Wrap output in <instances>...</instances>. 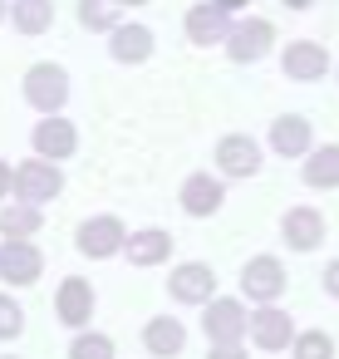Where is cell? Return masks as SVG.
<instances>
[{"instance_id": "18", "label": "cell", "mask_w": 339, "mask_h": 359, "mask_svg": "<svg viewBox=\"0 0 339 359\" xmlns=\"http://www.w3.org/2000/svg\"><path fill=\"white\" fill-rule=\"evenodd\" d=\"M143 349H148L153 359H177V354L187 349V325H182L177 315H153V320L143 325Z\"/></svg>"}, {"instance_id": "11", "label": "cell", "mask_w": 339, "mask_h": 359, "mask_svg": "<svg viewBox=\"0 0 339 359\" xmlns=\"http://www.w3.org/2000/svg\"><path fill=\"white\" fill-rule=\"evenodd\" d=\"M177 202H182V212L187 217H216L221 212V202H226V182L216 177V172H187L182 177V187H177Z\"/></svg>"}, {"instance_id": "25", "label": "cell", "mask_w": 339, "mask_h": 359, "mask_svg": "<svg viewBox=\"0 0 339 359\" xmlns=\"http://www.w3.org/2000/svg\"><path fill=\"white\" fill-rule=\"evenodd\" d=\"M79 25L94 35H109L118 25V0H79Z\"/></svg>"}, {"instance_id": "7", "label": "cell", "mask_w": 339, "mask_h": 359, "mask_svg": "<svg viewBox=\"0 0 339 359\" xmlns=\"http://www.w3.org/2000/svg\"><path fill=\"white\" fill-rule=\"evenodd\" d=\"M64 192V172L60 163H45V158H30L15 168V202H30V207H45Z\"/></svg>"}, {"instance_id": "2", "label": "cell", "mask_w": 339, "mask_h": 359, "mask_svg": "<svg viewBox=\"0 0 339 359\" xmlns=\"http://www.w3.org/2000/svg\"><path fill=\"white\" fill-rule=\"evenodd\" d=\"M246 330H251L246 300H236V295H212V300L202 305V334H207V344H246Z\"/></svg>"}, {"instance_id": "10", "label": "cell", "mask_w": 339, "mask_h": 359, "mask_svg": "<svg viewBox=\"0 0 339 359\" xmlns=\"http://www.w3.org/2000/svg\"><path fill=\"white\" fill-rule=\"evenodd\" d=\"M280 74L295 79V84H314L329 74V50L319 40H290L280 50Z\"/></svg>"}, {"instance_id": "31", "label": "cell", "mask_w": 339, "mask_h": 359, "mask_svg": "<svg viewBox=\"0 0 339 359\" xmlns=\"http://www.w3.org/2000/svg\"><path fill=\"white\" fill-rule=\"evenodd\" d=\"M212 6H216V11H226V15H241L251 0H212Z\"/></svg>"}, {"instance_id": "9", "label": "cell", "mask_w": 339, "mask_h": 359, "mask_svg": "<svg viewBox=\"0 0 339 359\" xmlns=\"http://www.w3.org/2000/svg\"><path fill=\"white\" fill-rule=\"evenodd\" d=\"M246 334H251V344H256L261 354H280V349H290V339H295V320H290V310H280V305H256Z\"/></svg>"}, {"instance_id": "19", "label": "cell", "mask_w": 339, "mask_h": 359, "mask_svg": "<svg viewBox=\"0 0 339 359\" xmlns=\"http://www.w3.org/2000/svg\"><path fill=\"white\" fill-rule=\"evenodd\" d=\"M226 35H231V15L216 11L212 0H202V6L187 11V40H192L197 50H212V45H221Z\"/></svg>"}, {"instance_id": "36", "label": "cell", "mask_w": 339, "mask_h": 359, "mask_svg": "<svg viewBox=\"0 0 339 359\" xmlns=\"http://www.w3.org/2000/svg\"><path fill=\"white\" fill-rule=\"evenodd\" d=\"M334 79H339V65H334Z\"/></svg>"}, {"instance_id": "8", "label": "cell", "mask_w": 339, "mask_h": 359, "mask_svg": "<svg viewBox=\"0 0 339 359\" xmlns=\"http://www.w3.org/2000/svg\"><path fill=\"white\" fill-rule=\"evenodd\" d=\"M45 276V251L35 241H0V280L11 290H25Z\"/></svg>"}, {"instance_id": "23", "label": "cell", "mask_w": 339, "mask_h": 359, "mask_svg": "<svg viewBox=\"0 0 339 359\" xmlns=\"http://www.w3.org/2000/svg\"><path fill=\"white\" fill-rule=\"evenodd\" d=\"M40 226H45V212L30 207V202H6L0 207V236L6 241H30Z\"/></svg>"}, {"instance_id": "12", "label": "cell", "mask_w": 339, "mask_h": 359, "mask_svg": "<svg viewBox=\"0 0 339 359\" xmlns=\"http://www.w3.org/2000/svg\"><path fill=\"white\" fill-rule=\"evenodd\" d=\"M167 295H172L177 305H207V300L216 295V271H212L207 261H182V266H172V276H167Z\"/></svg>"}, {"instance_id": "16", "label": "cell", "mask_w": 339, "mask_h": 359, "mask_svg": "<svg viewBox=\"0 0 339 359\" xmlns=\"http://www.w3.org/2000/svg\"><path fill=\"white\" fill-rule=\"evenodd\" d=\"M270 153L275 158H305L310 148H314V123L305 118V114H280L275 123H270Z\"/></svg>"}, {"instance_id": "17", "label": "cell", "mask_w": 339, "mask_h": 359, "mask_svg": "<svg viewBox=\"0 0 339 359\" xmlns=\"http://www.w3.org/2000/svg\"><path fill=\"white\" fill-rule=\"evenodd\" d=\"M153 50H158V35H153L148 25H128V20H118V25L109 30V55H113L118 65H148Z\"/></svg>"}, {"instance_id": "13", "label": "cell", "mask_w": 339, "mask_h": 359, "mask_svg": "<svg viewBox=\"0 0 339 359\" xmlns=\"http://www.w3.org/2000/svg\"><path fill=\"white\" fill-rule=\"evenodd\" d=\"M30 143H35V158L64 163V158H74V148H79V128H74L69 118H60V114H45V118L35 123Z\"/></svg>"}, {"instance_id": "34", "label": "cell", "mask_w": 339, "mask_h": 359, "mask_svg": "<svg viewBox=\"0 0 339 359\" xmlns=\"http://www.w3.org/2000/svg\"><path fill=\"white\" fill-rule=\"evenodd\" d=\"M6 15H11V0H0V25H6Z\"/></svg>"}, {"instance_id": "26", "label": "cell", "mask_w": 339, "mask_h": 359, "mask_svg": "<svg viewBox=\"0 0 339 359\" xmlns=\"http://www.w3.org/2000/svg\"><path fill=\"white\" fill-rule=\"evenodd\" d=\"M69 359H113V339L104 330H79L69 344Z\"/></svg>"}, {"instance_id": "24", "label": "cell", "mask_w": 339, "mask_h": 359, "mask_svg": "<svg viewBox=\"0 0 339 359\" xmlns=\"http://www.w3.org/2000/svg\"><path fill=\"white\" fill-rule=\"evenodd\" d=\"M290 359H334V334L329 330H295Z\"/></svg>"}, {"instance_id": "3", "label": "cell", "mask_w": 339, "mask_h": 359, "mask_svg": "<svg viewBox=\"0 0 339 359\" xmlns=\"http://www.w3.org/2000/svg\"><path fill=\"white\" fill-rule=\"evenodd\" d=\"M20 94H25V104L35 114H60L69 104V74H64V65H55V60L30 65L25 79H20Z\"/></svg>"}, {"instance_id": "22", "label": "cell", "mask_w": 339, "mask_h": 359, "mask_svg": "<svg viewBox=\"0 0 339 359\" xmlns=\"http://www.w3.org/2000/svg\"><path fill=\"white\" fill-rule=\"evenodd\" d=\"M11 25H15V35H45L50 25H55V0H11V15H6Z\"/></svg>"}, {"instance_id": "32", "label": "cell", "mask_w": 339, "mask_h": 359, "mask_svg": "<svg viewBox=\"0 0 339 359\" xmlns=\"http://www.w3.org/2000/svg\"><path fill=\"white\" fill-rule=\"evenodd\" d=\"M280 6H285V11H310L314 0H280Z\"/></svg>"}, {"instance_id": "28", "label": "cell", "mask_w": 339, "mask_h": 359, "mask_svg": "<svg viewBox=\"0 0 339 359\" xmlns=\"http://www.w3.org/2000/svg\"><path fill=\"white\" fill-rule=\"evenodd\" d=\"M207 359H251V349H246V344H212Z\"/></svg>"}, {"instance_id": "20", "label": "cell", "mask_w": 339, "mask_h": 359, "mask_svg": "<svg viewBox=\"0 0 339 359\" xmlns=\"http://www.w3.org/2000/svg\"><path fill=\"white\" fill-rule=\"evenodd\" d=\"M300 177H305V187H314V192H334V187H339V143H314V148L300 158Z\"/></svg>"}, {"instance_id": "30", "label": "cell", "mask_w": 339, "mask_h": 359, "mask_svg": "<svg viewBox=\"0 0 339 359\" xmlns=\"http://www.w3.org/2000/svg\"><path fill=\"white\" fill-rule=\"evenodd\" d=\"M11 192H15V168H11L6 158H0V202H6Z\"/></svg>"}, {"instance_id": "27", "label": "cell", "mask_w": 339, "mask_h": 359, "mask_svg": "<svg viewBox=\"0 0 339 359\" xmlns=\"http://www.w3.org/2000/svg\"><path fill=\"white\" fill-rule=\"evenodd\" d=\"M25 334V310L11 290H0V339H20Z\"/></svg>"}, {"instance_id": "29", "label": "cell", "mask_w": 339, "mask_h": 359, "mask_svg": "<svg viewBox=\"0 0 339 359\" xmlns=\"http://www.w3.org/2000/svg\"><path fill=\"white\" fill-rule=\"evenodd\" d=\"M319 276H324V295H329V300H339V256H334Z\"/></svg>"}, {"instance_id": "33", "label": "cell", "mask_w": 339, "mask_h": 359, "mask_svg": "<svg viewBox=\"0 0 339 359\" xmlns=\"http://www.w3.org/2000/svg\"><path fill=\"white\" fill-rule=\"evenodd\" d=\"M138 6H153V0H118V11H138Z\"/></svg>"}, {"instance_id": "21", "label": "cell", "mask_w": 339, "mask_h": 359, "mask_svg": "<svg viewBox=\"0 0 339 359\" xmlns=\"http://www.w3.org/2000/svg\"><path fill=\"white\" fill-rule=\"evenodd\" d=\"M123 256H128L133 266H162V261L172 256V231H162V226L128 231V241H123Z\"/></svg>"}, {"instance_id": "1", "label": "cell", "mask_w": 339, "mask_h": 359, "mask_svg": "<svg viewBox=\"0 0 339 359\" xmlns=\"http://www.w3.org/2000/svg\"><path fill=\"white\" fill-rule=\"evenodd\" d=\"M212 163H216V177L221 182H246V177H256L265 168V148L251 133H226V138H216Z\"/></svg>"}, {"instance_id": "14", "label": "cell", "mask_w": 339, "mask_h": 359, "mask_svg": "<svg viewBox=\"0 0 339 359\" xmlns=\"http://www.w3.org/2000/svg\"><path fill=\"white\" fill-rule=\"evenodd\" d=\"M324 231H329V226H324V212H319V207H305V202H300V207H290V212L280 217V241H285L290 251H300V256H305V251H319Z\"/></svg>"}, {"instance_id": "6", "label": "cell", "mask_w": 339, "mask_h": 359, "mask_svg": "<svg viewBox=\"0 0 339 359\" xmlns=\"http://www.w3.org/2000/svg\"><path fill=\"white\" fill-rule=\"evenodd\" d=\"M123 241H128V226H123V217H113V212H99V217L79 222V231H74V246H79V256H89V261L123 256Z\"/></svg>"}, {"instance_id": "4", "label": "cell", "mask_w": 339, "mask_h": 359, "mask_svg": "<svg viewBox=\"0 0 339 359\" xmlns=\"http://www.w3.org/2000/svg\"><path fill=\"white\" fill-rule=\"evenodd\" d=\"M226 60L231 65H261L270 50H275V25L265 15H246V20H231V35L221 40Z\"/></svg>"}, {"instance_id": "5", "label": "cell", "mask_w": 339, "mask_h": 359, "mask_svg": "<svg viewBox=\"0 0 339 359\" xmlns=\"http://www.w3.org/2000/svg\"><path fill=\"white\" fill-rule=\"evenodd\" d=\"M285 285H290V276H285V261L280 256H251L246 266H241V300H251V305H275L280 295H285Z\"/></svg>"}, {"instance_id": "35", "label": "cell", "mask_w": 339, "mask_h": 359, "mask_svg": "<svg viewBox=\"0 0 339 359\" xmlns=\"http://www.w3.org/2000/svg\"><path fill=\"white\" fill-rule=\"evenodd\" d=\"M0 359H20V354H0Z\"/></svg>"}, {"instance_id": "15", "label": "cell", "mask_w": 339, "mask_h": 359, "mask_svg": "<svg viewBox=\"0 0 339 359\" xmlns=\"http://www.w3.org/2000/svg\"><path fill=\"white\" fill-rule=\"evenodd\" d=\"M55 320L69 325V330H89L94 320V285L84 276H64L60 290H55Z\"/></svg>"}]
</instances>
